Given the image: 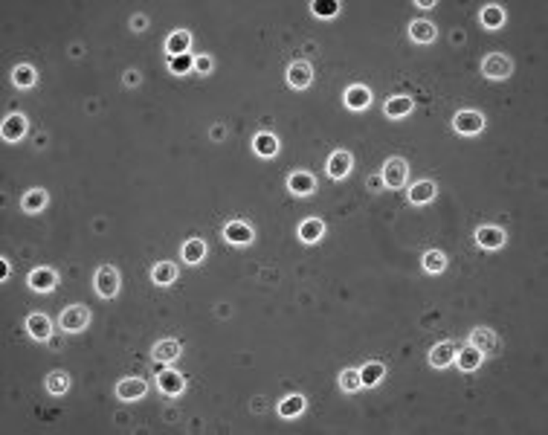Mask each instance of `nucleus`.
<instances>
[{
  "mask_svg": "<svg viewBox=\"0 0 548 435\" xmlns=\"http://www.w3.org/2000/svg\"><path fill=\"white\" fill-rule=\"evenodd\" d=\"M511 72H514V58L505 56V53H490L485 56L482 61V76L490 79V82H505L511 79Z\"/></svg>",
  "mask_w": 548,
  "mask_h": 435,
  "instance_id": "obj_1",
  "label": "nucleus"
},
{
  "mask_svg": "<svg viewBox=\"0 0 548 435\" xmlns=\"http://www.w3.org/2000/svg\"><path fill=\"white\" fill-rule=\"evenodd\" d=\"M479 23L485 30H502L505 27V9L499 4H488L482 12H479Z\"/></svg>",
  "mask_w": 548,
  "mask_h": 435,
  "instance_id": "obj_32",
  "label": "nucleus"
},
{
  "mask_svg": "<svg viewBox=\"0 0 548 435\" xmlns=\"http://www.w3.org/2000/svg\"><path fill=\"white\" fill-rule=\"evenodd\" d=\"M485 362V354L479 351V348H473L470 343L467 346H461V351H456V366L461 369V372H476Z\"/></svg>",
  "mask_w": 548,
  "mask_h": 435,
  "instance_id": "obj_27",
  "label": "nucleus"
},
{
  "mask_svg": "<svg viewBox=\"0 0 548 435\" xmlns=\"http://www.w3.org/2000/svg\"><path fill=\"white\" fill-rule=\"evenodd\" d=\"M351 168H354V157H351V151L337 149V151H333V154L328 157L325 172H328V177H331V180H345V177L351 175Z\"/></svg>",
  "mask_w": 548,
  "mask_h": 435,
  "instance_id": "obj_11",
  "label": "nucleus"
},
{
  "mask_svg": "<svg viewBox=\"0 0 548 435\" xmlns=\"http://www.w3.org/2000/svg\"><path fill=\"white\" fill-rule=\"evenodd\" d=\"M46 203H50V191H46V189H30V191H23V195H20V209L27 215L44 212Z\"/></svg>",
  "mask_w": 548,
  "mask_h": 435,
  "instance_id": "obj_24",
  "label": "nucleus"
},
{
  "mask_svg": "<svg viewBox=\"0 0 548 435\" xmlns=\"http://www.w3.org/2000/svg\"><path fill=\"white\" fill-rule=\"evenodd\" d=\"M165 53H169V58L189 56V53H192V32H186V30H174L169 38H165Z\"/></svg>",
  "mask_w": 548,
  "mask_h": 435,
  "instance_id": "obj_23",
  "label": "nucleus"
},
{
  "mask_svg": "<svg viewBox=\"0 0 548 435\" xmlns=\"http://www.w3.org/2000/svg\"><path fill=\"white\" fill-rule=\"evenodd\" d=\"M212 70H215V58H212V56H195V72H198V76H209V72Z\"/></svg>",
  "mask_w": 548,
  "mask_h": 435,
  "instance_id": "obj_39",
  "label": "nucleus"
},
{
  "mask_svg": "<svg viewBox=\"0 0 548 435\" xmlns=\"http://www.w3.org/2000/svg\"><path fill=\"white\" fill-rule=\"evenodd\" d=\"M27 131H30V122H27L23 113H9L4 119V125H0V137H4L6 142H20L23 137H27Z\"/></svg>",
  "mask_w": 548,
  "mask_h": 435,
  "instance_id": "obj_13",
  "label": "nucleus"
},
{
  "mask_svg": "<svg viewBox=\"0 0 548 435\" xmlns=\"http://www.w3.org/2000/svg\"><path fill=\"white\" fill-rule=\"evenodd\" d=\"M157 389L163 395H169V398H177L186 392V377L172 369V366H165V369H157Z\"/></svg>",
  "mask_w": 548,
  "mask_h": 435,
  "instance_id": "obj_8",
  "label": "nucleus"
},
{
  "mask_svg": "<svg viewBox=\"0 0 548 435\" xmlns=\"http://www.w3.org/2000/svg\"><path fill=\"white\" fill-rule=\"evenodd\" d=\"M27 334L38 343H46L53 336V320L46 313H30L27 317Z\"/></svg>",
  "mask_w": 548,
  "mask_h": 435,
  "instance_id": "obj_22",
  "label": "nucleus"
},
{
  "mask_svg": "<svg viewBox=\"0 0 548 435\" xmlns=\"http://www.w3.org/2000/svg\"><path fill=\"white\" fill-rule=\"evenodd\" d=\"M380 177H383V186L386 189H403L409 180V163L403 157H389L380 168Z\"/></svg>",
  "mask_w": 548,
  "mask_h": 435,
  "instance_id": "obj_5",
  "label": "nucleus"
},
{
  "mask_svg": "<svg viewBox=\"0 0 548 435\" xmlns=\"http://www.w3.org/2000/svg\"><path fill=\"white\" fill-rule=\"evenodd\" d=\"M146 27H148V15H134V18H131V30H134V32H142Z\"/></svg>",
  "mask_w": 548,
  "mask_h": 435,
  "instance_id": "obj_41",
  "label": "nucleus"
},
{
  "mask_svg": "<svg viewBox=\"0 0 548 435\" xmlns=\"http://www.w3.org/2000/svg\"><path fill=\"white\" fill-rule=\"evenodd\" d=\"M169 72L172 76H189V72H195V56H177V58H169Z\"/></svg>",
  "mask_w": 548,
  "mask_h": 435,
  "instance_id": "obj_37",
  "label": "nucleus"
},
{
  "mask_svg": "<svg viewBox=\"0 0 548 435\" xmlns=\"http://www.w3.org/2000/svg\"><path fill=\"white\" fill-rule=\"evenodd\" d=\"M386 377V366L380 360H369L366 366L360 369V380L363 386H369V389H374V386H380V380Z\"/></svg>",
  "mask_w": 548,
  "mask_h": 435,
  "instance_id": "obj_34",
  "label": "nucleus"
},
{
  "mask_svg": "<svg viewBox=\"0 0 548 435\" xmlns=\"http://www.w3.org/2000/svg\"><path fill=\"white\" fill-rule=\"evenodd\" d=\"M371 87H366V84H348L345 87V93H343V105L348 108V111H354V113H363V111H369L371 108Z\"/></svg>",
  "mask_w": 548,
  "mask_h": 435,
  "instance_id": "obj_9",
  "label": "nucleus"
},
{
  "mask_svg": "<svg viewBox=\"0 0 548 435\" xmlns=\"http://www.w3.org/2000/svg\"><path fill=\"white\" fill-rule=\"evenodd\" d=\"M409 38L415 44H433L438 38V27L433 20H412L409 23Z\"/></svg>",
  "mask_w": 548,
  "mask_h": 435,
  "instance_id": "obj_28",
  "label": "nucleus"
},
{
  "mask_svg": "<svg viewBox=\"0 0 548 435\" xmlns=\"http://www.w3.org/2000/svg\"><path fill=\"white\" fill-rule=\"evenodd\" d=\"M284 79H288V84L293 90H305V87H311V82H314V67L307 61H293L288 67V72H284Z\"/></svg>",
  "mask_w": 548,
  "mask_h": 435,
  "instance_id": "obj_15",
  "label": "nucleus"
},
{
  "mask_svg": "<svg viewBox=\"0 0 548 435\" xmlns=\"http://www.w3.org/2000/svg\"><path fill=\"white\" fill-rule=\"evenodd\" d=\"M435 195H438V183L435 180H418V183L409 186L407 198H409L412 206H426V203L435 201Z\"/></svg>",
  "mask_w": 548,
  "mask_h": 435,
  "instance_id": "obj_17",
  "label": "nucleus"
},
{
  "mask_svg": "<svg viewBox=\"0 0 548 435\" xmlns=\"http://www.w3.org/2000/svg\"><path fill=\"white\" fill-rule=\"evenodd\" d=\"M44 389L50 392L53 398H61V395H67V392H70V374H67V372H61V369L50 372V374L44 377Z\"/></svg>",
  "mask_w": 548,
  "mask_h": 435,
  "instance_id": "obj_31",
  "label": "nucleus"
},
{
  "mask_svg": "<svg viewBox=\"0 0 548 435\" xmlns=\"http://www.w3.org/2000/svg\"><path fill=\"white\" fill-rule=\"evenodd\" d=\"M151 357L157 360V366L163 362V366H172V362H177L180 357H183V346H180V340H160V343H154V348H151Z\"/></svg>",
  "mask_w": 548,
  "mask_h": 435,
  "instance_id": "obj_14",
  "label": "nucleus"
},
{
  "mask_svg": "<svg viewBox=\"0 0 548 435\" xmlns=\"http://www.w3.org/2000/svg\"><path fill=\"white\" fill-rule=\"evenodd\" d=\"M139 82H142L139 70H125V72H122V84H125V87H139Z\"/></svg>",
  "mask_w": 548,
  "mask_h": 435,
  "instance_id": "obj_40",
  "label": "nucleus"
},
{
  "mask_svg": "<svg viewBox=\"0 0 548 435\" xmlns=\"http://www.w3.org/2000/svg\"><path fill=\"white\" fill-rule=\"evenodd\" d=\"M206 253H209V247H206L203 238H189V241H183V247H180L183 264H189V267H198V264H203L206 261Z\"/></svg>",
  "mask_w": 548,
  "mask_h": 435,
  "instance_id": "obj_19",
  "label": "nucleus"
},
{
  "mask_svg": "<svg viewBox=\"0 0 548 435\" xmlns=\"http://www.w3.org/2000/svg\"><path fill=\"white\" fill-rule=\"evenodd\" d=\"M421 264H423V270L430 273V276H441L447 270V253H441V250H426L423 258H421Z\"/></svg>",
  "mask_w": 548,
  "mask_h": 435,
  "instance_id": "obj_35",
  "label": "nucleus"
},
{
  "mask_svg": "<svg viewBox=\"0 0 548 435\" xmlns=\"http://www.w3.org/2000/svg\"><path fill=\"white\" fill-rule=\"evenodd\" d=\"M415 6H418V9H435L438 4H435V0H418Z\"/></svg>",
  "mask_w": 548,
  "mask_h": 435,
  "instance_id": "obj_46",
  "label": "nucleus"
},
{
  "mask_svg": "<svg viewBox=\"0 0 548 435\" xmlns=\"http://www.w3.org/2000/svg\"><path fill=\"white\" fill-rule=\"evenodd\" d=\"M325 232H328V227H325L322 218H305V221L299 224V229H296L302 244H319V241L325 238Z\"/></svg>",
  "mask_w": 548,
  "mask_h": 435,
  "instance_id": "obj_16",
  "label": "nucleus"
},
{
  "mask_svg": "<svg viewBox=\"0 0 548 435\" xmlns=\"http://www.w3.org/2000/svg\"><path fill=\"white\" fill-rule=\"evenodd\" d=\"M35 82H38V70H35L32 64H18V67L12 70V84H15V87L30 90V87H35Z\"/></svg>",
  "mask_w": 548,
  "mask_h": 435,
  "instance_id": "obj_33",
  "label": "nucleus"
},
{
  "mask_svg": "<svg viewBox=\"0 0 548 435\" xmlns=\"http://www.w3.org/2000/svg\"><path fill=\"white\" fill-rule=\"evenodd\" d=\"M311 12L317 18H337L340 15V4H337V0H314Z\"/></svg>",
  "mask_w": 548,
  "mask_h": 435,
  "instance_id": "obj_38",
  "label": "nucleus"
},
{
  "mask_svg": "<svg viewBox=\"0 0 548 435\" xmlns=\"http://www.w3.org/2000/svg\"><path fill=\"white\" fill-rule=\"evenodd\" d=\"M369 189H371V191H380V189H386V186H383V177H380V175L369 177Z\"/></svg>",
  "mask_w": 548,
  "mask_h": 435,
  "instance_id": "obj_43",
  "label": "nucleus"
},
{
  "mask_svg": "<svg viewBox=\"0 0 548 435\" xmlns=\"http://www.w3.org/2000/svg\"><path fill=\"white\" fill-rule=\"evenodd\" d=\"M340 389L354 395V392H360L363 389V380H360V369H343L340 372Z\"/></svg>",
  "mask_w": 548,
  "mask_h": 435,
  "instance_id": "obj_36",
  "label": "nucleus"
},
{
  "mask_svg": "<svg viewBox=\"0 0 548 435\" xmlns=\"http://www.w3.org/2000/svg\"><path fill=\"white\" fill-rule=\"evenodd\" d=\"M58 325L64 334H82L90 325V308L87 305H67L58 317Z\"/></svg>",
  "mask_w": 548,
  "mask_h": 435,
  "instance_id": "obj_2",
  "label": "nucleus"
},
{
  "mask_svg": "<svg viewBox=\"0 0 548 435\" xmlns=\"http://www.w3.org/2000/svg\"><path fill=\"white\" fill-rule=\"evenodd\" d=\"M488 125V119L482 111H459L452 116V131L461 134V137H479Z\"/></svg>",
  "mask_w": 548,
  "mask_h": 435,
  "instance_id": "obj_4",
  "label": "nucleus"
},
{
  "mask_svg": "<svg viewBox=\"0 0 548 435\" xmlns=\"http://www.w3.org/2000/svg\"><path fill=\"white\" fill-rule=\"evenodd\" d=\"M215 310H218V317H221V320H227V317H232V308H229L227 302H221V305H218Z\"/></svg>",
  "mask_w": 548,
  "mask_h": 435,
  "instance_id": "obj_44",
  "label": "nucleus"
},
{
  "mask_svg": "<svg viewBox=\"0 0 548 435\" xmlns=\"http://www.w3.org/2000/svg\"><path fill=\"white\" fill-rule=\"evenodd\" d=\"M35 145H38V149H44V145H46V134H38L35 137Z\"/></svg>",
  "mask_w": 548,
  "mask_h": 435,
  "instance_id": "obj_47",
  "label": "nucleus"
},
{
  "mask_svg": "<svg viewBox=\"0 0 548 435\" xmlns=\"http://www.w3.org/2000/svg\"><path fill=\"white\" fill-rule=\"evenodd\" d=\"M470 346H473V348H479V351L488 357V354H493V351L499 348V336H496V331H493V328L479 325V328H473V331H470Z\"/></svg>",
  "mask_w": 548,
  "mask_h": 435,
  "instance_id": "obj_20",
  "label": "nucleus"
},
{
  "mask_svg": "<svg viewBox=\"0 0 548 435\" xmlns=\"http://www.w3.org/2000/svg\"><path fill=\"white\" fill-rule=\"evenodd\" d=\"M288 191L296 198H311L317 191V177L311 172H305V168H296V172H291V177H288Z\"/></svg>",
  "mask_w": 548,
  "mask_h": 435,
  "instance_id": "obj_12",
  "label": "nucleus"
},
{
  "mask_svg": "<svg viewBox=\"0 0 548 435\" xmlns=\"http://www.w3.org/2000/svg\"><path fill=\"white\" fill-rule=\"evenodd\" d=\"M151 282L160 287H169L177 282V264L174 261H157L151 267Z\"/></svg>",
  "mask_w": 548,
  "mask_h": 435,
  "instance_id": "obj_29",
  "label": "nucleus"
},
{
  "mask_svg": "<svg viewBox=\"0 0 548 435\" xmlns=\"http://www.w3.org/2000/svg\"><path fill=\"white\" fill-rule=\"evenodd\" d=\"M279 149H281V142H279V137L270 134V131H258V134L253 137V151H255L261 160H273V157L279 154Z\"/></svg>",
  "mask_w": 548,
  "mask_h": 435,
  "instance_id": "obj_21",
  "label": "nucleus"
},
{
  "mask_svg": "<svg viewBox=\"0 0 548 435\" xmlns=\"http://www.w3.org/2000/svg\"><path fill=\"white\" fill-rule=\"evenodd\" d=\"M456 346L452 343H438V346H433L430 348V366L433 369H447V366H452L456 362Z\"/></svg>",
  "mask_w": 548,
  "mask_h": 435,
  "instance_id": "obj_26",
  "label": "nucleus"
},
{
  "mask_svg": "<svg viewBox=\"0 0 548 435\" xmlns=\"http://www.w3.org/2000/svg\"><path fill=\"white\" fill-rule=\"evenodd\" d=\"M305 406H307V401L302 398V395H288V398H281L279 403H276V412L281 415V418H299L302 412H305Z\"/></svg>",
  "mask_w": 548,
  "mask_h": 435,
  "instance_id": "obj_30",
  "label": "nucleus"
},
{
  "mask_svg": "<svg viewBox=\"0 0 548 435\" xmlns=\"http://www.w3.org/2000/svg\"><path fill=\"white\" fill-rule=\"evenodd\" d=\"M221 235H224L227 244H232V247H247V244H253V241H255V229H253V224L241 221V218H235V221H229V224L221 229Z\"/></svg>",
  "mask_w": 548,
  "mask_h": 435,
  "instance_id": "obj_7",
  "label": "nucleus"
},
{
  "mask_svg": "<svg viewBox=\"0 0 548 435\" xmlns=\"http://www.w3.org/2000/svg\"><path fill=\"white\" fill-rule=\"evenodd\" d=\"M27 284L35 290V294H50V290H56V284H58V273L53 267H35L30 273Z\"/></svg>",
  "mask_w": 548,
  "mask_h": 435,
  "instance_id": "obj_18",
  "label": "nucleus"
},
{
  "mask_svg": "<svg viewBox=\"0 0 548 435\" xmlns=\"http://www.w3.org/2000/svg\"><path fill=\"white\" fill-rule=\"evenodd\" d=\"M119 284H122V279H119V270L113 264H102V267H96V273H93V287H96V294L102 299H113L119 294Z\"/></svg>",
  "mask_w": 548,
  "mask_h": 435,
  "instance_id": "obj_3",
  "label": "nucleus"
},
{
  "mask_svg": "<svg viewBox=\"0 0 548 435\" xmlns=\"http://www.w3.org/2000/svg\"><path fill=\"white\" fill-rule=\"evenodd\" d=\"M415 111V99L412 96H389L386 99V105H383V113L389 116V119H403V116H409Z\"/></svg>",
  "mask_w": 548,
  "mask_h": 435,
  "instance_id": "obj_25",
  "label": "nucleus"
},
{
  "mask_svg": "<svg viewBox=\"0 0 548 435\" xmlns=\"http://www.w3.org/2000/svg\"><path fill=\"white\" fill-rule=\"evenodd\" d=\"M227 137V128L224 125H215V128H212V139H224Z\"/></svg>",
  "mask_w": 548,
  "mask_h": 435,
  "instance_id": "obj_45",
  "label": "nucleus"
},
{
  "mask_svg": "<svg viewBox=\"0 0 548 435\" xmlns=\"http://www.w3.org/2000/svg\"><path fill=\"white\" fill-rule=\"evenodd\" d=\"M473 241H476V244H479L482 250H502V247L508 244V232H505L502 227L485 224V227H479V229H476Z\"/></svg>",
  "mask_w": 548,
  "mask_h": 435,
  "instance_id": "obj_10",
  "label": "nucleus"
},
{
  "mask_svg": "<svg viewBox=\"0 0 548 435\" xmlns=\"http://www.w3.org/2000/svg\"><path fill=\"white\" fill-rule=\"evenodd\" d=\"M113 395H116V401H122V403L142 401V398L148 395V383L142 380V377H122V380L113 386Z\"/></svg>",
  "mask_w": 548,
  "mask_h": 435,
  "instance_id": "obj_6",
  "label": "nucleus"
},
{
  "mask_svg": "<svg viewBox=\"0 0 548 435\" xmlns=\"http://www.w3.org/2000/svg\"><path fill=\"white\" fill-rule=\"evenodd\" d=\"M9 273H12L9 258H0V282H9Z\"/></svg>",
  "mask_w": 548,
  "mask_h": 435,
  "instance_id": "obj_42",
  "label": "nucleus"
}]
</instances>
